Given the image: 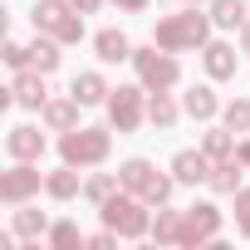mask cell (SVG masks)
Returning a JSON list of instances; mask_svg holds the SVG:
<instances>
[{
	"mask_svg": "<svg viewBox=\"0 0 250 250\" xmlns=\"http://www.w3.org/2000/svg\"><path fill=\"white\" fill-rule=\"evenodd\" d=\"M211 10H201V5H182V10H172V15H162L157 25H152V44H162V49H172V54H196V49H206V40H211Z\"/></svg>",
	"mask_w": 250,
	"mask_h": 250,
	"instance_id": "1",
	"label": "cell"
},
{
	"mask_svg": "<svg viewBox=\"0 0 250 250\" xmlns=\"http://www.w3.org/2000/svg\"><path fill=\"white\" fill-rule=\"evenodd\" d=\"M98 221H103L108 230H118L123 240H143V235H152V206H147L138 191H128V187H118V191L98 206Z\"/></svg>",
	"mask_w": 250,
	"mask_h": 250,
	"instance_id": "2",
	"label": "cell"
},
{
	"mask_svg": "<svg viewBox=\"0 0 250 250\" xmlns=\"http://www.w3.org/2000/svg\"><path fill=\"white\" fill-rule=\"evenodd\" d=\"M113 157V123L108 128H88V123H79V128L59 133V162L88 172V167H103Z\"/></svg>",
	"mask_w": 250,
	"mask_h": 250,
	"instance_id": "3",
	"label": "cell"
},
{
	"mask_svg": "<svg viewBox=\"0 0 250 250\" xmlns=\"http://www.w3.org/2000/svg\"><path fill=\"white\" fill-rule=\"evenodd\" d=\"M30 25H35V35H54L59 44H79L88 35L83 15L74 10V0H35L30 5Z\"/></svg>",
	"mask_w": 250,
	"mask_h": 250,
	"instance_id": "4",
	"label": "cell"
},
{
	"mask_svg": "<svg viewBox=\"0 0 250 250\" xmlns=\"http://www.w3.org/2000/svg\"><path fill=\"white\" fill-rule=\"evenodd\" d=\"M118 182L128 187V191H138L152 211H157V206H167V201H172V191H177V177H172V172H157L147 157H128V162L118 167Z\"/></svg>",
	"mask_w": 250,
	"mask_h": 250,
	"instance_id": "5",
	"label": "cell"
},
{
	"mask_svg": "<svg viewBox=\"0 0 250 250\" xmlns=\"http://www.w3.org/2000/svg\"><path fill=\"white\" fill-rule=\"evenodd\" d=\"M133 74L147 93H162V88H177L182 83V59L162 44H138L133 49Z\"/></svg>",
	"mask_w": 250,
	"mask_h": 250,
	"instance_id": "6",
	"label": "cell"
},
{
	"mask_svg": "<svg viewBox=\"0 0 250 250\" xmlns=\"http://www.w3.org/2000/svg\"><path fill=\"white\" fill-rule=\"evenodd\" d=\"M103 108H108L113 133H138L143 123H147V88L143 83H118Z\"/></svg>",
	"mask_w": 250,
	"mask_h": 250,
	"instance_id": "7",
	"label": "cell"
},
{
	"mask_svg": "<svg viewBox=\"0 0 250 250\" xmlns=\"http://www.w3.org/2000/svg\"><path fill=\"white\" fill-rule=\"evenodd\" d=\"M221 226H226V211L216 201H191L182 211V250H196V245H216L221 240Z\"/></svg>",
	"mask_w": 250,
	"mask_h": 250,
	"instance_id": "8",
	"label": "cell"
},
{
	"mask_svg": "<svg viewBox=\"0 0 250 250\" xmlns=\"http://www.w3.org/2000/svg\"><path fill=\"white\" fill-rule=\"evenodd\" d=\"M44 191L40 162H15L10 172H0V206H25Z\"/></svg>",
	"mask_w": 250,
	"mask_h": 250,
	"instance_id": "9",
	"label": "cell"
},
{
	"mask_svg": "<svg viewBox=\"0 0 250 250\" xmlns=\"http://www.w3.org/2000/svg\"><path fill=\"white\" fill-rule=\"evenodd\" d=\"M10 98H15V108L40 113V108L49 103V74H40V69H20V74L10 79Z\"/></svg>",
	"mask_w": 250,
	"mask_h": 250,
	"instance_id": "10",
	"label": "cell"
},
{
	"mask_svg": "<svg viewBox=\"0 0 250 250\" xmlns=\"http://www.w3.org/2000/svg\"><path fill=\"white\" fill-rule=\"evenodd\" d=\"M201 69H206L211 83H226V79H235V69H240V49H235L230 40H206V49H201Z\"/></svg>",
	"mask_w": 250,
	"mask_h": 250,
	"instance_id": "11",
	"label": "cell"
},
{
	"mask_svg": "<svg viewBox=\"0 0 250 250\" xmlns=\"http://www.w3.org/2000/svg\"><path fill=\"white\" fill-rule=\"evenodd\" d=\"M44 147H49V138L35 128V123H15V128L5 133V152H10V162H40Z\"/></svg>",
	"mask_w": 250,
	"mask_h": 250,
	"instance_id": "12",
	"label": "cell"
},
{
	"mask_svg": "<svg viewBox=\"0 0 250 250\" xmlns=\"http://www.w3.org/2000/svg\"><path fill=\"white\" fill-rule=\"evenodd\" d=\"M49 216L35 206V201H25V206H10V230L20 235V245H40L44 235H49Z\"/></svg>",
	"mask_w": 250,
	"mask_h": 250,
	"instance_id": "13",
	"label": "cell"
},
{
	"mask_svg": "<svg viewBox=\"0 0 250 250\" xmlns=\"http://www.w3.org/2000/svg\"><path fill=\"white\" fill-rule=\"evenodd\" d=\"M172 177H177V187H201L206 177H211V157L201 152V147H182L177 157H172V167H167Z\"/></svg>",
	"mask_w": 250,
	"mask_h": 250,
	"instance_id": "14",
	"label": "cell"
},
{
	"mask_svg": "<svg viewBox=\"0 0 250 250\" xmlns=\"http://www.w3.org/2000/svg\"><path fill=\"white\" fill-rule=\"evenodd\" d=\"M182 113H187L191 123H216V118H221L216 88H211V83H191V88L182 93Z\"/></svg>",
	"mask_w": 250,
	"mask_h": 250,
	"instance_id": "15",
	"label": "cell"
},
{
	"mask_svg": "<svg viewBox=\"0 0 250 250\" xmlns=\"http://www.w3.org/2000/svg\"><path fill=\"white\" fill-rule=\"evenodd\" d=\"M79 113H83V103H79L74 93H59V98H49V103L40 108V118H44L49 133H69V128H79Z\"/></svg>",
	"mask_w": 250,
	"mask_h": 250,
	"instance_id": "16",
	"label": "cell"
},
{
	"mask_svg": "<svg viewBox=\"0 0 250 250\" xmlns=\"http://www.w3.org/2000/svg\"><path fill=\"white\" fill-rule=\"evenodd\" d=\"M133 49H138V44L123 35V30H113V25L93 35V54H98V64H133Z\"/></svg>",
	"mask_w": 250,
	"mask_h": 250,
	"instance_id": "17",
	"label": "cell"
},
{
	"mask_svg": "<svg viewBox=\"0 0 250 250\" xmlns=\"http://www.w3.org/2000/svg\"><path fill=\"white\" fill-rule=\"evenodd\" d=\"M187 113H182V98L172 93V88H162V93H147V123L157 133H167V128H177Z\"/></svg>",
	"mask_w": 250,
	"mask_h": 250,
	"instance_id": "18",
	"label": "cell"
},
{
	"mask_svg": "<svg viewBox=\"0 0 250 250\" xmlns=\"http://www.w3.org/2000/svg\"><path fill=\"white\" fill-rule=\"evenodd\" d=\"M69 93L83 103V108H98V103H108V93H113V83L98 74V69H83V74H74V83H69Z\"/></svg>",
	"mask_w": 250,
	"mask_h": 250,
	"instance_id": "19",
	"label": "cell"
},
{
	"mask_svg": "<svg viewBox=\"0 0 250 250\" xmlns=\"http://www.w3.org/2000/svg\"><path fill=\"white\" fill-rule=\"evenodd\" d=\"M206 187H211L216 196H235V191L245 187V162H240V157L211 162V177H206Z\"/></svg>",
	"mask_w": 250,
	"mask_h": 250,
	"instance_id": "20",
	"label": "cell"
},
{
	"mask_svg": "<svg viewBox=\"0 0 250 250\" xmlns=\"http://www.w3.org/2000/svg\"><path fill=\"white\" fill-rule=\"evenodd\" d=\"M44 196L49 201H74V196H83V177H79V167H59V172H44Z\"/></svg>",
	"mask_w": 250,
	"mask_h": 250,
	"instance_id": "21",
	"label": "cell"
},
{
	"mask_svg": "<svg viewBox=\"0 0 250 250\" xmlns=\"http://www.w3.org/2000/svg\"><path fill=\"white\" fill-rule=\"evenodd\" d=\"M64 44L54 40V35H35L30 40V69H40V74H54L59 64H64V54H59Z\"/></svg>",
	"mask_w": 250,
	"mask_h": 250,
	"instance_id": "22",
	"label": "cell"
},
{
	"mask_svg": "<svg viewBox=\"0 0 250 250\" xmlns=\"http://www.w3.org/2000/svg\"><path fill=\"white\" fill-rule=\"evenodd\" d=\"M235 147H240V138L226 128V123H221V128H206V133H201V152H206L211 162H226V157H235Z\"/></svg>",
	"mask_w": 250,
	"mask_h": 250,
	"instance_id": "23",
	"label": "cell"
},
{
	"mask_svg": "<svg viewBox=\"0 0 250 250\" xmlns=\"http://www.w3.org/2000/svg\"><path fill=\"white\" fill-rule=\"evenodd\" d=\"M152 240L157 245H182V211L167 201V206H157V216H152Z\"/></svg>",
	"mask_w": 250,
	"mask_h": 250,
	"instance_id": "24",
	"label": "cell"
},
{
	"mask_svg": "<svg viewBox=\"0 0 250 250\" xmlns=\"http://www.w3.org/2000/svg\"><path fill=\"white\" fill-rule=\"evenodd\" d=\"M211 25L216 30H240L245 20H250V5H245V0H211Z\"/></svg>",
	"mask_w": 250,
	"mask_h": 250,
	"instance_id": "25",
	"label": "cell"
},
{
	"mask_svg": "<svg viewBox=\"0 0 250 250\" xmlns=\"http://www.w3.org/2000/svg\"><path fill=\"white\" fill-rule=\"evenodd\" d=\"M118 187H123V182H118V172H93V177H83V201L98 211V206H103Z\"/></svg>",
	"mask_w": 250,
	"mask_h": 250,
	"instance_id": "26",
	"label": "cell"
},
{
	"mask_svg": "<svg viewBox=\"0 0 250 250\" xmlns=\"http://www.w3.org/2000/svg\"><path fill=\"white\" fill-rule=\"evenodd\" d=\"M44 240H49V250H83V245H88V235H83L74 221H54Z\"/></svg>",
	"mask_w": 250,
	"mask_h": 250,
	"instance_id": "27",
	"label": "cell"
},
{
	"mask_svg": "<svg viewBox=\"0 0 250 250\" xmlns=\"http://www.w3.org/2000/svg\"><path fill=\"white\" fill-rule=\"evenodd\" d=\"M221 123L230 133H250V98H230V103H221Z\"/></svg>",
	"mask_w": 250,
	"mask_h": 250,
	"instance_id": "28",
	"label": "cell"
},
{
	"mask_svg": "<svg viewBox=\"0 0 250 250\" xmlns=\"http://www.w3.org/2000/svg\"><path fill=\"white\" fill-rule=\"evenodd\" d=\"M230 201H235V230H240V235L250 240V187H240V191H235Z\"/></svg>",
	"mask_w": 250,
	"mask_h": 250,
	"instance_id": "29",
	"label": "cell"
},
{
	"mask_svg": "<svg viewBox=\"0 0 250 250\" xmlns=\"http://www.w3.org/2000/svg\"><path fill=\"white\" fill-rule=\"evenodd\" d=\"M0 59H5V64L20 74V69H30V44H20V40H5V54H0Z\"/></svg>",
	"mask_w": 250,
	"mask_h": 250,
	"instance_id": "30",
	"label": "cell"
},
{
	"mask_svg": "<svg viewBox=\"0 0 250 250\" xmlns=\"http://www.w3.org/2000/svg\"><path fill=\"white\" fill-rule=\"evenodd\" d=\"M108 5H118L123 15H143V10L152 5V0H108Z\"/></svg>",
	"mask_w": 250,
	"mask_h": 250,
	"instance_id": "31",
	"label": "cell"
},
{
	"mask_svg": "<svg viewBox=\"0 0 250 250\" xmlns=\"http://www.w3.org/2000/svg\"><path fill=\"white\" fill-rule=\"evenodd\" d=\"M103 5H108V0H74V10H79V15H98Z\"/></svg>",
	"mask_w": 250,
	"mask_h": 250,
	"instance_id": "32",
	"label": "cell"
},
{
	"mask_svg": "<svg viewBox=\"0 0 250 250\" xmlns=\"http://www.w3.org/2000/svg\"><path fill=\"white\" fill-rule=\"evenodd\" d=\"M235 157H240V162H245V172H250V133L240 138V147H235Z\"/></svg>",
	"mask_w": 250,
	"mask_h": 250,
	"instance_id": "33",
	"label": "cell"
},
{
	"mask_svg": "<svg viewBox=\"0 0 250 250\" xmlns=\"http://www.w3.org/2000/svg\"><path fill=\"white\" fill-rule=\"evenodd\" d=\"M235 35H240V54H250V20H245V25H240Z\"/></svg>",
	"mask_w": 250,
	"mask_h": 250,
	"instance_id": "34",
	"label": "cell"
},
{
	"mask_svg": "<svg viewBox=\"0 0 250 250\" xmlns=\"http://www.w3.org/2000/svg\"><path fill=\"white\" fill-rule=\"evenodd\" d=\"M177 5H211V0H177Z\"/></svg>",
	"mask_w": 250,
	"mask_h": 250,
	"instance_id": "35",
	"label": "cell"
}]
</instances>
